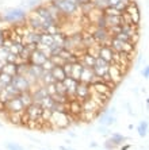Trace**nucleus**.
Returning <instances> with one entry per match:
<instances>
[{
	"label": "nucleus",
	"mask_w": 149,
	"mask_h": 150,
	"mask_svg": "<svg viewBox=\"0 0 149 150\" xmlns=\"http://www.w3.org/2000/svg\"><path fill=\"white\" fill-rule=\"evenodd\" d=\"M53 4L64 16H75L79 12V4L76 0H53Z\"/></svg>",
	"instance_id": "f257e3e1"
},
{
	"label": "nucleus",
	"mask_w": 149,
	"mask_h": 150,
	"mask_svg": "<svg viewBox=\"0 0 149 150\" xmlns=\"http://www.w3.org/2000/svg\"><path fill=\"white\" fill-rule=\"evenodd\" d=\"M26 18H27V12L23 8H11L1 15V19L11 25H18V23L21 25L22 22L26 21Z\"/></svg>",
	"instance_id": "f03ea898"
},
{
	"label": "nucleus",
	"mask_w": 149,
	"mask_h": 150,
	"mask_svg": "<svg viewBox=\"0 0 149 150\" xmlns=\"http://www.w3.org/2000/svg\"><path fill=\"white\" fill-rule=\"evenodd\" d=\"M73 116L68 112H52L50 116H49L48 122L52 123L53 127H57V129H65L68 127L71 123V119Z\"/></svg>",
	"instance_id": "7ed1b4c3"
},
{
	"label": "nucleus",
	"mask_w": 149,
	"mask_h": 150,
	"mask_svg": "<svg viewBox=\"0 0 149 150\" xmlns=\"http://www.w3.org/2000/svg\"><path fill=\"white\" fill-rule=\"evenodd\" d=\"M108 46H110L115 53H129V54H132V53L134 52V47H135L134 43L123 42V41H121V39L115 38V37H111L110 38Z\"/></svg>",
	"instance_id": "20e7f679"
},
{
	"label": "nucleus",
	"mask_w": 149,
	"mask_h": 150,
	"mask_svg": "<svg viewBox=\"0 0 149 150\" xmlns=\"http://www.w3.org/2000/svg\"><path fill=\"white\" fill-rule=\"evenodd\" d=\"M11 84L19 92H29V91H31V87H33L31 83L29 81V79L24 74H15V76H12Z\"/></svg>",
	"instance_id": "39448f33"
},
{
	"label": "nucleus",
	"mask_w": 149,
	"mask_h": 150,
	"mask_svg": "<svg viewBox=\"0 0 149 150\" xmlns=\"http://www.w3.org/2000/svg\"><path fill=\"white\" fill-rule=\"evenodd\" d=\"M90 87H91V91H92V92H96V93L104 95V96H108V98H110V95L113 93V89L110 88V85H108L106 81L102 80L101 77H98L94 83H91Z\"/></svg>",
	"instance_id": "423d86ee"
},
{
	"label": "nucleus",
	"mask_w": 149,
	"mask_h": 150,
	"mask_svg": "<svg viewBox=\"0 0 149 150\" xmlns=\"http://www.w3.org/2000/svg\"><path fill=\"white\" fill-rule=\"evenodd\" d=\"M48 58H49L48 53L43 52L41 47H37V49L30 54V58H29L26 62H27V65H38V67H41Z\"/></svg>",
	"instance_id": "0eeeda50"
},
{
	"label": "nucleus",
	"mask_w": 149,
	"mask_h": 150,
	"mask_svg": "<svg viewBox=\"0 0 149 150\" xmlns=\"http://www.w3.org/2000/svg\"><path fill=\"white\" fill-rule=\"evenodd\" d=\"M24 108H26V107H24L23 103L19 100L18 96L11 98L10 100L6 103V112H8V114H22V112H24Z\"/></svg>",
	"instance_id": "6e6552de"
},
{
	"label": "nucleus",
	"mask_w": 149,
	"mask_h": 150,
	"mask_svg": "<svg viewBox=\"0 0 149 150\" xmlns=\"http://www.w3.org/2000/svg\"><path fill=\"white\" fill-rule=\"evenodd\" d=\"M92 34V38L96 43H101V45H108V41H110L111 35L108 33L107 28H99V27H95L94 31L91 33Z\"/></svg>",
	"instance_id": "1a4fd4ad"
},
{
	"label": "nucleus",
	"mask_w": 149,
	"mask_h": 150,
	"mask_svg": "<svg viewBox=\"0 0 149 150\" xmlns=\"http://www.w3.org/2000/svg\"><path fill=\"white\" fill-rule=\"evenodd\" d=\"M125 12L130 15L133 25H138L140 21H141V14H140V8H138V6H137V3H135L134 0H130V1L128 3Z\"/></svg>",
	"instance_id": "9d476101"
},
{
	"label": "nucleus",
	"mask_w": 149,
	"mask_h": 150,
	"mask_svg": "<svg viewBox=\"0 0 149 150\" xmlns=\"http://www.w3.org/2000/svg\"><path fill=\"white\" fill-rule=\"evenodd\" d=\"M90 95H91L90 84L80 83L79 81V84H77V87H76V91H75V99H79L80 101H83L90 98Z\"/></svg>",
	"instance_id": "9b49d317"
},
{
	"label": "nucleus",
	"mask_w": 149,
	"mask_h": 150,
	"mask_svg": "<svg viewBox=\"0 0 149 150\" xmlns=\"http://www.w3.org/2000/svg\"><path fill=\"white\" fill-rule=\"evenodd\" d=\"M98 57H101L102 59L107 61L108 64H113L114 62V50L111 49L108 45H99Z\"/></svg>",
	"instance_id": "f8f14e48"
},
{
	"label": "nucleus",
	"mask_w": 149,
	"mask_h": 150,
	"mask_svg": "<svg viewBox=\"0 0 149 150\" xmlns=\"http://www.w3.org/2000/svg\"><path fill=\"white\" fill-rule=\"evenodd\" d=\"M63 84H64V87L66 88V95H68V98L73 99L75 98V91H76V87H77V84H79V81L72 79V77H69V76H66L63 80Z\"/></svg>",
	"instance_id": "ddd939ff"
},
{
	"label": "nucleus",
	"mask_w": 149,
	"mask_h": 150,
	"mask_svg": "<svg viewBox=\"0 0 149 150\" xmlns=\"http://www.w3.org/2000/svg\"><path fill=\"white\" fill-rule=\"evenodd\" d=\"M99 120L98 122L101 123V126H106V127H110V126L115 125L117 123V118H115V115H113V114H108L106 110H103L102 111V114H99Z\"/></svg>",
	"instance_id": "4468645a"
},
{
	"label": "nucleus",
	"mask_w": 149,
	"mask_h": 150,
	"mask_svg": "<svg viewBox=\"0 0 149 150\" xmlns=\"http://www.w3.org/2000/svg\"><path fill=\"white\" fill-rule=\"evenodd\" d=\"M98 77L95 76L94 70H92V68H88V67H84L83 70H81V74H80V83H86V84H91L94 83L95 80H96Z\"/></svg>",
	"instance_id": "2eb2a0df"
},
{
	"label": "nucleus",
	"mask_w": 149,
	"mask_h": 150,
	"mask_svg": "<svg viewBox=\"0 0 149 150\" xmlns=\"http://www.w3.org/2000/svg\"><path fill=\"white\" fill-rule=\"evenodd\" d=\"M50 73H52L54 81H63L64 79L66 77L65 72H64L63 65H54V67H53V69L50 70Z\"/></svg>",
	"instance_id": "dca6fc26"
},
{
	"label": "nucleus",
	"mask_w": 149,
	"mask_h": 150,
	"mask_svg": "<svg viewBox=\"0 0 149 150\" xmlns=\"http://www.w3.org/2000/svg\"><path fill=\"white\" fill-rule=\"evenodd\" d=\"M54 43V39H53V35L52 34H48V33H41L39 35V43L38 46L41 47H49Z\"/></svg>",
	"instance_id": "f3484780"
},
{
	"label": "nucleus",
	"mask_w": 149,
	"mask_h": 150,
	"mask_svg": "<svg viewBox=\"0 0 149 150\" xmlns=\"http://www.w3.org/2000/svg\"><path fill=\"white\" fill-rule=\"evenodd\" d=\"M128 139H129L128 137L122 135V134H119V133H111L110 134V138H108V141H110V142L113 143L115 147L122 146V143L125 142V141H128Z\"/></svg>",
	"instance_id": "a211bd4d"
},
{
	"label": "nucleus",
	"mask_w": 149,
	"mask_h": 150,
	"mask_svg": "<svg viewBox=\"0 0 149 150\" xmlns=\"http://www.w3.org/2000/svg\"><path fill=\"white\" fill-rule=\"evenodd\" d=\"M84 65L80 61H77V62L72 64V67H71V74L69 77H72V79H75V80L79 81L80 80V74H81V70H83Z\"/></svg>",
	"instance_id": "6ab92c4d"
},
{
	"label": "nucleus",
	"mask_w": 149,
	"mask_h": 150,
	"mask_svg": "<svg viewBox=\"0 0 149 150\" xmlns=\"http://www.w3.org/2000/svg\"><path fill=\"white\" fill-rule=\"evenodd\" d=\"M95 58H96V57L91 56L90 53L84 52V53H83V56H80L79 61H80V62H81V64H83L84 67L92 68V67H94V65H95Z\"/></svg>",
	"instance_id": "aec40b11"
},
{
	"label": "nucleus",
	"mask_w": 149,
	"mask_h": 150,
	"mask_svg": "<svg viewBox=\"0 0 149 150\" xmlns=\"http://www.w3.org/2000/svg\"><path fill=\"white\" fill-rule=\"evenodd\" d=\"M39 83H41L42 85H48V84L54 83V79H53L50 70H43V72H42L41 77H39Z\"/></svg>",
	"instance_id": "412c9836"
},
{
	"label": "nucleus",
	"mask_w": 149,
	"mask_h": 150,
	"mask_svg": "<svg viewBox=\"0 0 149 150\" xmlns=\"http://www.w3.org/2000/svg\"><path fill=\"white\" fill-rule=\"evenodd\" d=\"M18 98H19V100L23 103L24 107H27L29 104H31L33 103V96H31V92H21V93L18 95Z\"/></svg>",
	"instance_id": "4be33fe9"
},
{
	"label": "nucleus",
	"mask_w": 149,
	"mask_h": 150,
	"mask_svg": "<svg viewBox=\"0 0 149 150\" xmlns=\"http://www.w3.org/2000/svg\"><path fill=\"white\" fill-rule=\"evenodd\" d=\"M16 69H18V64L6 62L4 64V68H3V72L10 74V76H15V74H16Z\"/></svg>",
	"instance_id": "5701e85b"
},
{
	"label": "nucleus",
	"mask_w": 149,
	"mask_h": 150,
	"mask_svg": "<svg viewBox=\"0 0 149 150\" xmlns=\"http://www.w3.org/2000/svg\"><path fill=\"white\" fill-rule=\"evenodd\" d=\"M137 131H138V135L141 138H145L146 134H148V122L146 120H141L137 126Z\"/></svg>",
	"instance_id": "b1692460"
},
{
	"label": "nucleus",
	"mask_w": 149,
	"mask_h": 150,
	"mask_svg": "<svg viewBox=\"0 0 149 150\" xmlns=\"http://www.w3.org/2000/svg\"><path fill=\"white\" fill-rule=\"evenodd\" d=\"M91 4H92V7L95 10H99V11H104L108 7L107 0H91Z\"/></svg>",
	"instance_id": "393cba45"
},
{
	"label": "nucleus",
	"mask_w": 149,
	"mask_h": 150,
	"mask_svg": "<svg viewBox=\"0 0 149 150\" xmlns=\"http://www.w3.org/2000/svg\"><path fill=\"white\" fill-rule=\"evenodd\" d=\"M4 92L10 96V98H15V96H18V95L21 93V92L18 91L16 88L12 85V84H8L7 87H4Z\"/></svg>",
	"instance_id": "a878e982"
},
{
	"label": "nucleus",
	"mask_w": 149,
	"mask_h": 150,
	"mask_svg": "<svg viewBox=\"0 0 149 150\" xmlns=\"http://www.w3.org/2000/svg\"><path fill=\"white\" fill-rule=\"evenodd\" d=\"M11 80H12V76L4 73V72H0V84L4 87H7L8 84H11Z\"/></svg>",
	"instance_id": "bb28decb"
},
{
	"label": "nucleus",
	"mask_w": 149,
	"mask_h": 150,
	"mask_svg": "<svg viewBox=\"0 0 149 150\" xmlns=\"http://www.w3.org/2000/svg\"><path fill=\"white\" fill-rule=\"evenodd\" d=\"M6 147H7V150H23V146L18 145V143H14V142H7L6 143Z\"/></svg>",
	"instance_id": "cd10ccee"
},
{
	"label": "nucleus",
	"mask_w": 149,
	"mask_h": 150,
	"mask_svg": "<svg viewBox=\"0 0 149 150\" xmlns=\"http://www.w3.org/2000/svg\"><path fill=\"white\" fill-rule=\"evenodd\" d=\"M53 67H54V64L52 62V59H50V58H48V59L45 61V62H43V64L41 65V68H42L43 70H52V69H53Z\"/></svg>",
	"instance_id": "c85d7f7f"
},
{
	"label": "nucleus",
	"mask_w": 149,
	"mask_h": 150,
	"mask_svg": "<svg viewBox=\"0 0 149 150\" xmlns=\"http://www.w3.org/2000/svg\"><path fill=\"white\" fill-rule=\"evenodd\" d=\"M6 31L4 30H1L0 28V47H3V43H4V41H6Z\"/></svg>",
	"instance_id": "c756f323"
},
{
	"label": "nucleus",
	"mask_w": 149,
	"mask_h": 150,
	"mask_svg": "<svg viewBox=\"0 0 149 150\" xmlns=\"http://www.w3.org/2000/svg\"><path fill=\"white\" fill-rule=\"evenodd\" d=\"M98 131L101 134H103V135H108V127H106V126H99Z\"/></svg>",
	"instance_id": "7c9ffc66"
},
{
	"label": "nucleus",
	"mask_w": 149,
	"mask_h": 150,
	"mask_svg": "<svg viewBox=\"0 0 149 150\" xmlns=\"http://www.w3.org/2000/svg\"><path fill=\"white\" fill-rule=\"evenodd\" d=\"M121 1L122 0H107V4H108V7H114L115 8Z\"/></svg>",
	"instance_id": "2f4dec72"
},
{
	"label": "nucleus",
	"mask_w": 149,
	"mask_h": 150,
	"mask_svg": "<svg viewBox=\"0 0 149 150\" xmlns=\"http://www.w3.org/2000/svg\"><path fill=\"white\" fill-rule=\"evenodd\" d=\"M104 147H106L107 150H114L115 149V146L110 142V141H106V142H104Z\"/></svg>",
	"instance_id": "473e14b6"
},
{
	"label": "nucleus",
	"mask_w": 149,
	"mask_h": 150,
	"mask_svg": "<svg viewBox=\"0 0 149 150\" xmlns=\"http://www.w3.org/2000/svg\"><path fill=\"white\" fill-rule=\"evenodd\" d=\"M142 76H144V79H148L149 77V68L148 67H144V69H142Z\"/></svg>",
	"instance_id": "72a5a7b5"
},
{
	"label": "nucleus",
	"mask_w": 149,
	"mask_h": 150,
	"mask_svg": "<svg viewBox=\"0 0 149 150\" xmlns=\"http://www.w3.org/2000/svg\"><path fill=\"white\" fill-rule=\"evenodd\" d=\"M76 1H77V4H79V6H80V4L88 3V1H91V0H76Z\"/></svg>",
	"instance_id": "f704fd0d"
},
{
	"label": "nucleus",
	"mask_w": 149,
	"mask_h": 150,
	"mask_svg": "<svg viewBox=\"0 0 149 150\" xmlns=\"http://www.w3.org/2000/svg\"><path fill=\"white\" fill-rule=\"evenodd\" d=\"M130 149V145H123V146H121V150H129Z\"/></svg>",
	"instance_id": "c9c22d12"
},
{
	"label": "nucleus",
	"mask_w": 149,
	"mask_h": 150,
	"mask_svg": "<svg viewBox=\"0 0 149 150\" xmlns=\"http://www.w3.org/2000/svg\"><path fill=\"white\" fill-rule=\"evenodd\" d=\"M60 150H75V149H71V147H66V146H60Z\"/></svg>",
	"instance_id": "e433bc0d"
},
{
	"label": "nucleus",
	"mask_w": 149,
	"mask_h": 150,
	"mask_svg": "<svg viewBox=\"0 0 149 150\" xmlns=\"http://www.w3.org/2000/svg\"><path fill=\"white\" fill-rule=\"evenodd\" d=\"M96 146H98V143H96V142H92V143L90 145V147H96Z\"/></svg>",
	"instance_id": "4c0bfd02"
}]
</instances>
